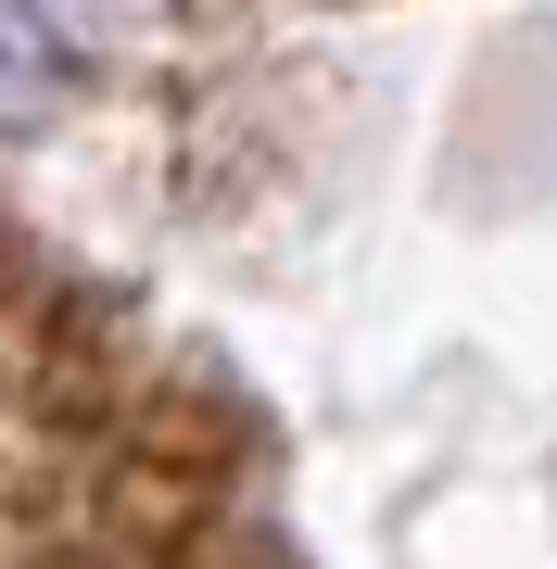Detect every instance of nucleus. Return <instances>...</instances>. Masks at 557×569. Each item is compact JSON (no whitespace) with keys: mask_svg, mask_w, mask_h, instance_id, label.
Instances as JSON below:
<instances>
[{"mask_svg":"<svg viewBox=\"0 0 557 569\" xmlns=\"http://www.w3.org/2000/svg\"><path fill=\"white\" fill-rule=\"evenodd\" d=\"M26 89H51V39L26 13H0V102H26Z\"/></svg>","mask_w":557,"mask_h":569,"instance_id":"nucleus-2","label":"nucleus"},{"mask_svg":"<svg viewBox=\"0 0 557 569\" xmlns=\"http://www.w3.org/2000/svg\"><path fill=\"white\" fill-rule=\"evenodd\" d=\"M0 569H279L253 406L0 203Z\"/></svg>","mask_w":557,"mask_h":569,"instance_id":"nucleus-1","label":"nucleus"}]
</instances>
